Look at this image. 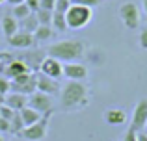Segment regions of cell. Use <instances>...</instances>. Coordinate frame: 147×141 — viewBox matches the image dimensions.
I'll return each instance as SVG.
<instances>
[{
    "label": "cell",
    "mask_w": 147,
    "mask_h": 141,
    "mask_svg": "<svg viewBox=\"0 0 147 141\" xmlns=\"http://www.w3.org/2000/svg\"><path fill=\"white\" fill-rule=\"evenodd\" d=\"M123 141H138V132L132 130V128H129V130L125 132V136H123Z\"/></svg>",
    "instance_id": "obj_30"
},
{
    "label": "cell",
    "mask_w": 147,
    "mask_h": 141,
    "mask_svg": "<svg viewBox=\"0 0 147 141\" xmlns=\"http://www.w3.org/2000/svg\"><path fill=\"white\" fill-rule=\"evenodd\" d=\"M15 58L21 59V61L24 63L30 71H34V69L39 71V65H41V61L45 59V56H43V52H41V50H37V52H34V54H30V52H22L21 56H15Z\"/></svg>",
    "instance_id": "obj_15"
},
{
    "label": "cell",
    "mask_w": 147,
    "mask_h": 141,
    "mask_svg": "<svg viewBox=\"0 0 147 141\" xmlns=\"http://www.w3.org/2000/svg\"><path fill=\"white\" fill-rule=\"evenodd\" d=\"M2 104H4V95L0 93V106H2Z\"/></svg>",
    "instance_id": "obj_36"
},
{
    "label": "cell",
    "mask_w": 147,
    "mask_h": 141,
    "mask_svg": "<svg viewBox=\"0 0 147 141\" xmlns=\"http://www.w3.org/2000/svg\"><path fill=\"white\" fill-rule=\"evenodd\" d=\"M119 19L129 30H136L140 26V7L134 2H125L119 6Z\"/></svg>",
    "instance_id": "obj_6"
},
{
    "label": "cell",
    "mask_w": 147,
    "mask_h": 141,
    "mask_svg": "<svg viewBox=\"0 0 147 141\" xmlns=\"http://www.w3.org/2000/svg\"><path fill=\"white\" fill-rule=\"evenodd\" d=\"M0 132H2V134L11 132V123H9V121H6V119H2V117H0Z\"/></svg>",
    "instance_id": "obj_31"
},
{
    "label": "cell",
    "mask_w": 147,
    "mask_h": 141,
    "mask_svg": "<svg viewBox=\"0 0 147 141\" xmlns=\"http://www.w3.org/2000/svg\"><path fill=\"white\" fill-rule=\"evenodd\" d=\"M4 104L9 106V108L15 110V112H21L22 108L28 106V97H26V95H21V93L9 91L7 95H4Z\"/></svg>",
    "instance_id": "obj_14"
},
{
    "label": "cell",
    "mask_w": 147,
    "mask_h": 141,
    "mask_svg": "<svg viewBox=\"0 0 147 141\" xmlns=\"http://www.w3.org/2000/svg\"><path fill=\"white\" fill-rule=\"evenodd\" d=\"M0 93L2 95H7L9 93V80L6 78V76H0Z\"/></svg>",
    "instance_id": "obj_28"
},
{
    "label": "cell",
    "mask_w": 147,
    "mask_h": 141,
    "mask_svg": "<svg viewBox=\"0 0 147 141\" xmlns=\"http://www.w3.org/2000/svg\"><path fill=\"white\" fill-rule=\"evenodd\" d=\"M36 19H37L39 24L50 26V24H52V11H49V9H37L36 11Z\"/></svg>",
    "instance_id": "obj_22"
},
{
    "label": "cell",
    "mask_w": 147,
    "mask_h": 141,
    "mask_svg": "<svg viewBox=\"0 0 147 141\" xmlns=\"http://www.w3.org/2000/svg\"><path fill=\"white\" fill-rule=\"evenodd\" d=\"M50 115H52V112L45 113L37 123L30 124V126H24L19 136H21L22 139H26V141H43L45 138H47V132H49V119H50Z\"/></svg>",
    "instance_id": "obj_5"
},
{
    "label": "cell",
    "mask_w": 147,
    "mask_h": 141,
    "mask_svg": "<svg viewBox=\"0 0 147 141\" xmlns=\"http://www.w3.org/2000/svg\"><path fill=\"white\" fill-rule=\"evenodd\" d=\"M2 2H4V0H0V4H2Z\"/></svg>",
    "instance_id": "obj_39"
},
{
    "label": "cell",
    "mask_w": 147,
    "mask_h": 141,
    "mask_svg": "<svg viewBox=\"0 0 147 141\" xmlns=\"http://www.w3.org/2000/svg\"><path fill=\"white\" fill-rule=\"evenodd\" d=\"M37 91H41V93L45 95H58L60 93V86H58V82L54 78H49V76L45 74H37Z\"/></svg>",
    "instance_id": "obj_13"
},
{
    "label": "cell",
    "mask_w": 147,
    "mask_h": 141,
    "mask_svg": "<svg viewBox=\"0 0 147 141\" xmlns=\"http://www.w3.org/2000/svg\"><path fill=\"white\" fill-rule=\"evenodd\" d=\"M13 115H15V110H11L9 106H6V104L0 106V117H2V119L11 121V119H13Z\"/></svg>",
    "instance_id": "obj_25"
},
{
    "label": "cell",
    "mask_w": 147,
    "mask_h": 141,
    "mask_svg": "<svg viewBox=\"0 0 147 141\" xmlns=\"http://www.w3.org/2000/svg\"><path fill=\"white\" fill-rule=\"evenodd\" d=\"M28 106L36 112H39L41 115H45V113L52 112V97L41 93V91H36L28 97Z\"/></svg>",
    "instance_id": "obj_7"
},
{
    "label": "cell",
    "mask_w": 147,
    "mask_h": 141,
    "mask_svg": "<svg viewBox=\"0 0 147 141\" xmlns=\"http://www.w3.org/2000/svg\"><path fill=\"white\" fill-rule=\"evenodd\" d=\"M69 7H71V0H56L54 11H58V13H65Z\"/></svg>",
    "instance_id": "obj_26"
},
{
    "label": "cell",
    "mask_w": 147,
    "mask_h": 141,
    "mask_svg": "<svg viewBox=\"0 0 147 141\" xmlns=\"http://www.w3.org/2000/svg\"><path fill=\"white\" fill-rule=\"evenodd\" d=\"M9 123H11V134H15V136H19L22 132V128H24V123H22V117H21L19 112H15L13 119H11Z\"/></svg>",
    "instance_id": "obj_24"
},
{
    "label": "cell",
    "mask_w": 147,
    "mask_h": 141,
    "mask_svg": "<svg viewBox=\"0 0 147 141\" xmlns=\"http://www.w3.org/2000/svg\"><path fill=\"white\" fill-rule=\"evenodd\" d=\"M0 28H2L4 35H6V39H7V37H11L13 33L19 32V21L13 15H6V17H2V21H0Z\"/></svg>",
    "instance_id": "obj_17"
},
{
    "label": "cell",
    "mask_w": 147,
    "mask_h": 141,
    "mask_svg": "<svg viewBox=\"0 0 147 141\" xmlns=\"http://www.w3.org/2000/svg\"><path fill=\"white\" fill-rule=\"evenodd\" d=\"M47 56L56 58L60 61H76L78 58L84 56V45L80 41H60L49 47Z\"/></svg>",
    "instance_id": "obj_2"
},
{
    "label": "cell",
    "mask_w": 147,
    "mask_h": 141,
    "mask_svg": "<svg viewBox=\"0 0 147 141\" xmlns=\"http://www.w3.org/2000/svg\"><path fill=\"white\" fill-rule=\"evenodd\" d=\"M21 117H22V123H24V126H30V124H34V123H37V121L41 119V113L39 112H36V110H32L30 106H26V108H22L21 112Z\"/></svg>",
    "instance_id": "obj_18"
},
{
    "label": "cell",
    "mask_w": 147,
    "mask_h": 141,
    "mask_svg": "<svg viewBox=\"0 0 147 141\" xmlns=\"http://www.w3.org/2000/svg\"><path fill=\"white\" fill-rule=\"evenodd\" d=\"M144 11L147 13V0H144Z\"/></svg>",
    "instance_id": "obj_37"
},
{
    "label": "cell",
    "mask_w": 147,
    "mask_h": 141,
    "mask_svg": "<svg viewBox=\"0 0 147 141\" xmlns=\"http://www.w3.org/2000/svg\"><path fill=\"white\" fill-rule=\"evenodd\" d=\"M52 26L54 30H58V32H65L67 28V21H65V13H58V11H52Z\"/></svg>",
    "instance_id": "obj_20"
},
{
    "label": "cell",
    "mask_w": 147,
    "mask_h": 141,
    "mask_svg": "<svg viewBox=\"0 0 147 141\" xmlns=\"http://www.w3.org/2000/svg\"><path fill=\"white\" fill-rule=\"evenodd\" d=\"M71 4H78V6H86V7H91V9H93L95 6L100 4V0H71Z\"/></svg>",
    "instance_id": "obj_27"
},
{
    "label": "cell",
    "mask_w": 147,
    "mask_h": 141,
    "mask_svg": "<svg viewBox=\"0 0 147 141\" xmlns=\"http://www.w3.org/2000/svg\"><path fill=\"white\" fill-rule=\"evenodd\" d=\"M54 6H56V0H39V9L54 11Z\"/></svg>",
    "instance_id": "obj_29"
},
{
    "label": "cell",
    "mask_w": 147,
    "mask_h": 141,
    "mask_svg": "<svg viewBox=\"0 0 147 141\" xmlns=\"http://www.w3.org/2000/svg\"><path fill=\"white\" fill-rule=\"evenodd\" d=\"M7 45L13 48H21V50H26L34 45V33H28V32H22L19 30L17 33H13L11 37H7Z\"/></svg>",
    "instance_id": "obj_11"
},
{
    "label": "cell",
    "mask_w": 147,
    "mask_h": 141,
    "mask_svg": "<svg viewBox=\"0 0 147 141\" xmlns=\"http://www.w3.org/2000/svg\"><path fill=\"white\" fill-rule=\"evenodd\" d=\"M104 121H106L110 126H117V124H123L127 121V113L123 112L121 108H110L104 113Z\"/></svg>",
    "instance_id": "obj_16"
},
{
    "label": "cell",
    "mask_w": 147,
    "mask_h": 141,
    "mask_svg": "<svg viewBox=\"0 0 147 141\" xmlns=\"http://www.w3.org/2000/svg\"><path fill=\"white\" fill-rule=\"evenodd\" d=\"M9 91L30 97L32 93L37 91V74H34V72H24V74H21V76H15L13 80H9Z\"/></svg>",
    "instance_id": "obj_4"
},
{
    "label": "cell",
    "mask_w": 147,
    "mask_h": 141,
    "mask_svg": "<svg viewBox=\"0 0 147 141\" xmlns=\"http://www.w3.org/2000/svg\"><path fill=\"white\" fill-rule=\"evenodd\" d=\"M140 47L144 48V50H147V28H144L142 33H140Z\"/></svg>",
    "instance_id": "obj_32"
},
{
    "label": "cell",
    "mask_w": 147,
    "mask_h": 141,
    "mask_svg": "<svg viewBox=\"0 0 147 141\" xmlns=\"http://www.w3.org/2000/svg\"><path fill=\"white\" fill-rule=\"evenodd\" d=\"M39 72L45 74V76H49V78L58 80L61 74H63V65H61L60 59L50 58V56H45V59L41 61V65H39Z\"/></svg>",
    "instance_id": "obj_8"
},
{
    "label": "cell",
    "mask_w": 147,
    "mask_h": 141,
    "mask_svg": "<svg viewBox=\"0 0 147 141\" xmlns=\"http://www.w3.org/2000/svg\"><path fill=\"white\" fill-rule=\"evenodd\" d=\"M50 37H52V26L39 24V28L34 32V39H37V41H47Z\"/></svg>",
    "instance_id": "obj_21"
},
{
    "label": "cell",
    "mask_w": 147,
    "mask_h": 141,
    "mask_svg": "<svg viewBox=\"0 0 147 141\" xmlns=\"http://www.w3.org/2000/svg\"><path fill=\"white\" fill-rule=\"evenodd\" d=\"M19 28L22 30V32H28V33H34L37 28H39V22H37V19H36V15H32L30 13L26 19H22L21 22H19Z\"/></svg>",
    "instance_id": "obj_19"
},
{
    "label": "cell",
    "mask_w": 147,
    "mask_h": 141,
    "mask_svg": "<svg viewBox=\"0 0 147 141\" xmlns=\"http://www.w3.org/2000/svg\"><path fill=\"white\" fill-rule=\"evenodd\" d=\"M7 4H11V6H17V4H22L24 0H6Z\"/></svg>",
    "instance_id": "obj_35"
},
{
    "label": "cell",
    "mask_w": 147,
    "mask_h": 141,
    "mask_svg": "<svg viewBox=\"0 0 147 141\" xmlns=\"http://www.w3.org/2000/svg\"><path fill=\"white\" fill-rule=\"evenodd\" d=\"M138 141H147V132H138Z\"/></svg>",
    "instance_id": "obj_34"
},
{
    "label": "cell",
    "mask_w": 147,
    "mask_h": 141,
    "mask_svg": "<svg viewBox=\"0 0 147 141\" xmlns=\"http://www.w3.org/2000/svg\"><path fill=\"white\" fill-rule=\"evenodd\" d=\"M60 102L63 110H76L88 104V87L82 82H67L60 89Z\"/></svg>",
    "instance_id": "obj_1"
},
{
    "label": "cell",
    "mask_w": 147,
    "mask_h": 141,
    "mask_svg": "<svg viewBox=\"0 0 147 141\" xmlns=\"http://www.w3.org/2000/svg\"><path fill=\"white\" fill-rule=\"evenodd\" d=\"M93 19V9L86 6H78V4H71L67 11H65V21H67L69 30H82Z\"/></svg>",
    "instance_id": "obj_3"
},
{
    "label": "cell",
    "mask_w": 147,
    "mask_h": 141,
    "mask_svg": "<svg viewBox=\"0 0 147 141\" xmlns=\"http://www.w3.org/2000/svg\"><path fill=\"white\" fill-rule=\"evenodd\" d=\"M24 4L30 7V11H37L39 9V0H24Z\"/></svg>",
    "instance_id": "obj_33"
},
{
    "label": "cell",
    "mask_w": 147,
    "mask_h": 141,
    "mask_svg": "<svg viewBox=\"0 0 147 141\" xmlns=\"http://www.w3.org/2000/svg\"><path fill=\"white\" fill-rule=\"evenodd\" d=\"M30 13H32V11H30V7L26 6L24 2H22V4H17V6H13V17L17 19V21H22V19H26Z\"/></svg>",
    "instance_id": "obj_23"
},
{
    "label": "cell",
    "mask_w": 147,
    "mask_h": 141,
    "mask_svg": "<svg viewBox=\"0 0 147 141\" xmlns=\"http://www.w3.org/2000/svg\"><path fill=\"white\" fill-rule=\"evenodd\" d=\"M145 128H147V124H145Z\"/></svg>",
    "instance_id": "obj_40"
},
{
    "label": "cell",
    "mask_w": 147,
    "mask_h": 141,
    "mask_svg": "<svg viewBox=\"0 0 147 141\" xmlns=\"http://www.w3.org/2000/svg\"><path fill=\"white\" fill-rule=\"evenodd\" d=\"M147 124V98H142L136 104L132 112V121H130V128L136 132H142L144 126Z\"/></svg>",
    "instance_id": "obj_9"
},
{
    "label": "cell",
    "mask_w": 147,
    "mask_h": 141,
    "mask_svg": "<svg viewBox=\"0 0 147 141\" xmlns=\"http://www.w3.org/2000/svg\"><path fill=\"white\" fill-rule=\"evenodd\" d=\"M0 141H6V139H4V138H2V134H0Z\"/></svg>",
    "instance_id": "obj_38"
},
{
    "label": "cell",
    "mask_w": 147,
    "mask_h": 141,
    "mask_svg": "<svg viewBox=\"0 0 147 141\" xmlns=\"http://www.w3.org/2000/svg\"><path fill=\"white\" fill-rule=\"evenodd\" d=\"M2 67H4V76H6L7 80H13L15 76H21V74H24V72H32L21 59H17V58L9 59V61H7L6 65H2ZM2 67H0V69H2Z\"/></svg>",
    "instance_id": "obj_12"
},
{
    "label": "cell",
    "mask_w": 147,
    "mask_h": 141,
    "mask_svg": "<svg viewBox=\"0 0 147 141\" xmlns=\"http://www.w3.org/2000/svg\"><path fill=\"white\" fill-rule=\"evenodd\" d=\"M63 76L69 80H75V82H82V80L88 78V69L82 63L67 61V63H63Z\"/></svg>",
    "instance_id": "obj_10"
}]
</instances>
